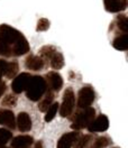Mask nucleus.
Returning a JSON list of instances; mask_svg holds the SVG:
<instances>
[{"instance_id": "obj_1", "label": "nucleus", "mask_w": 128, "mask_h": 148, "mask_svg": "<svg viewBox=\"0 0 128 148\" xmlns=\"http://www.w3.org/2000/svg\"><path fill=\"white\" fill-rule=\"evenodd\" d=\"M29 52V44L25 36L9 25L0 26V55L21 56Z\"/></svg>"}, {"instance_id": "obj_2", "label": "nucleus", "mask_w": 128, "mask_h": 148, "mask_svg": "<svg viewBox=\"0 0 128 148\" xmlns=\"http://www.w3.org/2000/svg\"><path fill=\"white\" fill-rule=\"evenodd\" d=\"M46 89L47 86L44 77L39 75H32V79L26 89V95L32 101H39L45 94Z\"/></svg>"}, {"instance_id": "obj_3", "label": "nucleus", "mask_w": 128, "mask_h": 148, "mask_svg": "<svg viewBox=\"0 0 128 148\" xmlns=\"http://www.w3.org/2000/svg\"><path fill=\"white\" fill-rule=\"evenodd\" d=\"M94 116H96V110L91 107H88V108L80 110L79 112H76L75 117L73 118L72 128L75 130L87 128L91 123V121L94 119Z\"/></svg>"}, {"instance_id": "obj_4", "label": "nucleus", "mask_w": 128, "mask_h": 148, "mask_svg": "<svg viewBox=\"0 0 128 148\" xmlns=\"http://www.w3.org/2000/svg\"><path fill=\"white\" fill-rule=\"evenodd\" d=\"M74 104H75V95L71 88L66 89L63 94V102L60 107V114L61 117H70L73 112Z\"/></svg>"}, {"instance_id": "obj_5", "label": "nucleus", "mask_w": 128, "mask_h": 148, "mask_svg": "<svg viewBox=\"0 0 128 148\" xmlns=\"http://www.w3.org/2000/svg\"><path fill=\"white\" fill-rule=\"evenodd\" d=\"M96 94L91 86H83L78 94V107L80 109H84L90 107L94 101Z\"/></svg>"}, {"instance_id": "obj_6", "label": "nucleus", "mask_w": 128, "mask_h": 148, "mask_svg": "<svg viewBox=\"0 0 128 148\" xmlns=\"http://www.w3.org/2000/svg\"><path fill=\"white\" fill-rule=\"evenodd\" d=\"M32 79V75L29 73H21L18 76H16L11 83V89L15 93H21L26 91L29 81Z\"/></svg>"}, {"instance_id": "obj_7", "label": "nucleus", "mask_w": 128, "mask_h": 148, "mask_svg": "<svg viewBox=\"0 0 128 148\" xmlns=\"http://www.w3.org/2000/svg\"><path fill=\"white\" fill-rule=\"evenodd\" d=\"M90 132H102L109 128V120L106 114H100L98 118L93 119L91 123L87 127Z\"/></svg>"}, {"instance_id": "obj_8", "label": "nucleus", "mask_w": 128, "mask_h": 148, "mask_svg": "<svg viewBox=\"0 0 128 148\" xmlns=\"http://www.w3.org/2000/svg\"><path fill=\"white\" fill-rule=\"evenodd\" d=\"M46 86L51 91H60L63 86V79L57 72H50L45 75Z\"/></svg>"}, {"instance_id": "obj_9", "label": "nucleus", "mask_w": 128, "mask_h": 148, "mask_svg": "<svg viewBox=\"0 0 128 148\" xmlns=\"http://www.w3.org/2000/svg\"><path fill=\"white\" fill-rule=\"evenodd\" d=\"M0 125L7 126L10 129H15L16 119H15L14 112L8 109H1L0 110Z\"/></svg>"}, {"instance_id": "obj_10", "label": "nucleus", "mask_w": 128, "mask_h": 148, "mask_svg": "<svg viewBox=\"0 0 128 148\" xmlns=\"http://www.w3.org/2000/svg\"><path fill=\"white\" fill-rule=\"evenodd\" d=\"M105 8L109 12H119L126 9L127 0H103Z\"/></svg>"}, {"instance_id": "obj_11", "label": "nucleus", "mask_w": 128, "mask_h": 148, "mask_svg": "<svg viewBox=\"0 0 128 148\" xmlns=\"http://www.w3.org/2000/svg\"><path fill=\"white\" fill-rule=\"evenodd\" d=\"M79 136H80V134L76 131L64 134L60 138V140L57 141V148H71Z\"/></svg>"}, {"instance_id": "obj_12", "label": "nucleus", "mask_w": 128, "mask_h": 148, "mask_svg": "<svg viewBox=\"0 0 128 148\" xmlns=\"http://www.w3.org/2000/svg\"><path fill=\"white\" fill-rule=\"evenodd\" d=\"M44 60L41 56L36 55H29L25 61V65L28 70L30 71H39L44 67Z\"/></svg>"}, {"instance_id": "obj_13", "label": "nucleus", "mask_w": 128, "mask_h": 148, "mask_svg": "<svg viewBox=\"0 0 128 148\" xmlns=\"http://www.w3.org/2000/svg\"><path fill=\"white\" fill-rule=\"evenodd\" d=\"M34 143V139L30 136H17L11 140V147L12 148H29Z\"/></svg>"}, {"instance_id": "obj_14", "label": "nucleus", "mask_w": 128, "mask_h": 148, "mask_svg": "<svg viewBox=\"0 0 128 148\" xmlns=\"http://www.w3.org/2000/svg\"><path fill=\"white\" fill-rule=\"evenodd\" d=\"M17 127L21 132H27L32 129V120L26 112H20L17 117Z\"/></svg>"}, {"instance_id": "obj_15", "label": "nucleus", "mask_w": 128, "mask_h": 148, "mask_svg": "<svg viewBox=\"0 0 128 148\" xmlns=\"http://www.w3.org/2000/svg\"><path fill=\"white\" fill-rule=\"evenodd\" d=\"M53 100H54V93L53 91L48 90L47 92H45V95L44 98L41 99V101L38 103V109L42 112H46V110L51 107V104L53 103Z\"/></svg>"}, {"instance_id": "obj_16", "label": "nucleus", "mask_w": 128, "mask_h": 148, "mask_svg": "<svg viewBox=\"0 0 128 148\" xmlns=\"http://www.w3.org/2000/svg\"><path fill=\"white\" fill-rule=\"evenodd\" d=\"M112 46L118 51H126L128 48V34H122L116 37L112 42Z\"/></svg>"}, {"instance_id": "obj_17", "label": "nucleus", "mask_w": 128, "mask_h": 148, "mask_svg": "<svg viewBox=\"0 0 128 148\" xmlns=\"http://www.w3.org/2000/svg\"><path fill=\"white\" fill-rule=\"evenodd\" d=\"M50 63L52 69L54 70H61L64 66V57L60 52H55L54 54L52 55V57L50 58Z\"/></svg>"}, {"instance_id": "obj_18", "label": "nucleus", "mask_w": 128, "mask_h": 148, "mask_svg": "<svg viewBox=\"0 0 128 148\" xmlns=\"http://www.w3.org/2000/svg\"><path fill=\"white\" fill-rule=\"evenodd\" d=\"M92 136L91 135H84V136H79L76 140L74 141L73 148H87L89 146V144L91 143Z\"/></svg>"}, {"instance_id": "obj_19", "label": "nucleus", "mask_w": 128, "mask_h": 148, "mask_svg": "<svg viewBox=\"0 0 128 148\" xmlns=\"http://www.w3.org/2000/svg\"><path fill=\"white\" fill-rule=\"evenodd\" d=\"M18 63L16 61L14 62H10V63H7V66H6V71H5V75L8 77V79H12L16 76V74L18 73Z\"/></svg>"}, {"instance_id": "obj_20", "label": "nucleus", "mask_w": 128, "mask_h": 148, "mask_svg": "<svg viewBox=\"0 0 128 148\" xmlns=\"http://www.w3.org/2000/svg\"><path fill=\"white\" fill-rule=\"evenodd\" d=\"M56 52V48L54 46H51V45H46V46H43L39 51V55L43 60H46V61H50V58L52 57V55Z\"/></svg>"}, {"instance_id": "obj_21", "label": "nucleus", "mask_w": 128, "mask_h": 148, "mask_svg": "<svg viewBox=\"0 0 128 148\" xmlns=\"http://www.w3.org/2000/svg\"><path fill=\"white\" fill-rule=\"evenodd\" d=\"M116 25L119 30L124 32V34H127L128 32V20L125 15H119L116 19Z\"/></svg>"}, {"instance_id": "obj_22", "label": "nucleus", "mask_w": 128, "mask_h": 148, "mask_svg": "<svg viewBox=\"0 0 128 148\" xmlns=\"http://www.w3.org/2000/svg\"><path fill=\"white\" fill-rule=\"evenodd\" d=\"M110 139L108 137H98L97 139H94V141L88 148H105L109 145Z\"/></svg>"}, {"instance_id": "obj_23", "label": "nucleus", "mask_w": 128, "mask_h": 148, "mask_svg": "<svg viewBox=\"0 0 128 148\" xmlns=\"http://www.w3.org/2000/svg\"><path fill=\"white\" fill-rule=\"evenodd\" d=\"M58 103L55 102V103H52L51 107L46 110V116H45V121L46 122H50L54 119V117L56 116V112L58 110Z\"/></svg>"}, {"instance_id": "obj_24", "label": "nucleus", "mask_w": 128, "mask_h": 148, "mask_svg": "<svg viewBox=\"0 0 128 148\" xmlns=\"http://www.w3.org/2000/svg\"><path fill=\"white\" fill-rule=\"evenodd\" d=\"M11 137H12V134L10 132L9 130L1 128L0 129V146H5L11 139Z\"/></svg>"}, {"instance_id": "obj_25", "label": "nucleus", "mask_w": 128, "mask_h": 148, "mask_svg": "<svg viewBox=\"0 0 128 148\" xmlns=\"http://www.w3.org/2000/svg\"><path fill=\"white\" fill-rule=\"evenodd\" d=\"M50 25H51V23H50L48 19L41 18L38 20V23H37L36 30L37 32H45V30H47L50 28Z\"/></svg>"}, {"instance_id": "obj_26", "label": "nucleus", "mask_w": 128, "mask_h": 148, "mask_svg": "<svg viewBox=\"0 0 128 148\" xmlns=\"http://www.w3.org/2000/svg\"><path fill=\"white\" fill-rule=\"evenodd\" d=\"M16 103H17V98L12 94H8L2 100V106H5V107H15Z\"/></svg>"}, {"instance_id": "obj_27", "label": "nucleus", "mask_w": 128, "mask_h": 148, "mask_svg": "<svg viewBox=\"0 0 128 148\" xmlns=\"http://www.w3.org/2000/svg\"><path fill=\"white\" fill-rule=\"evenodd\" d=\"M6 66H7V62L3 61V60H0V82H1V77H2V75H5Z\"/></svg>"}, {"instance_id": "obj_28", "label": "nucleus", "mask_w": 128, "mask_h": 148, "mask_svg": "<svg viewBox=\"0 0 128 148\" xmlns=\"http://www.w3.org/2000/svg\"><path fill=\"white\" fill-rule=\"evenodd\" d=\"M6 89H7V85L5 82H0V98L3 95V93L6 92Z\"/></svg>"}, {"instance_id": "obj_29", "label": "nucleus", "mask_w": 128, "mask_h": 148, "mask_svg": "<svg viewBox=\"0 0 128 148\" xmlns=\"http://www.w3.org/2000/svg\"><path fill=\"white\" fill-rule=\"evenodd\" d=\"M35 148H43V143L42 141H37L35 144Z\"/></svg>"}, {"instance_id": "obj_30", "label": "nucleus", "mask_w": 128, "mask_h": 148, "mask_svg": "<svg viewBox=\"0 0 128 148\" xmlns=\"http://www.w3.org/2000/svg\"><path fill=\"white\" fill-rule=\"evenodd\" d=\"M0 148H7V147H5V146H1Z\"/></svg>"}, {"instance_id": "obj_31", "label": "nucleus", "mask_w": 128, "mask_h": 148, "mask_svg": "<svg viewBox=\"0 0 128 148\" xmlns=\"http://www.w3.org/2000/svg\"><path fill=\"white\" fill-rule=\"evenodd\" d=\"M114 148H118V147H114Z\"/></svg>"}]
</instances>
